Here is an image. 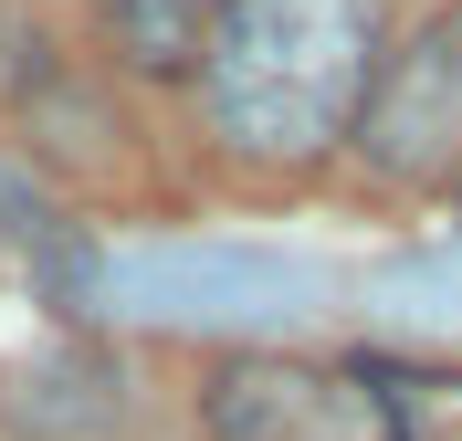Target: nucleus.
<instances>
[{
    "instance_id": "obj_1",
    "label": "nucleus",
    "mask_w": 462,
    "mask_h": 441,
    "mask_svg": "<svg viewBox=\"0 0 462 441\" xmlns=\"http://www.w3.org/2000/svg\"><path fill=\"white\" fill-rule=\"evenodd\" d=\"M378 74V0H221L189 85L242 158H316L357 126Z\"/></svg>"
},
{
    "instance_id": "obj_2",
    "label": "nucleus",
    "mask_w": 462,
    "mask_h": 441,
    "mask_svg": "<svg viewBox=\"0 0 462 441\" xmlns=\"http://www.w3.org/2000/svg\"><path fill=\"white\" fill-rule=\"evenodd\" d=\"M346 137L378 179H452L462 169V0L431 11L410 42H378V74L357 95Z\"/></svg>"
},
{
    "instance_id": "obj_3",
    "label": "nucleus",
    "mask_w": 462,
    "mask_h": 441,
    "mask_svg": "<svg viewBox=\"0 0 462 441\" xmlns=\"http://www.w3.org/2000/svg\"><path fill=\"white\" fill-rule=\"evenodd\" d=\"M200 431L210 441H346V400L305 357H221L200 379Z\"/></svg>"
},
{
    "instance_id": "obj_4",
    "label": "nucleus",
    "mask_w": 462,
    "mask_h": 441,
    "mask_svg": "<svg viewBox=\"0 0 462 441\" xmlns=\"http://www.w3.org/2000/svg\"><path fill=\"white\" fill-rule=\"evenodd\" d=\"M0 420L22 441H106L126 420V379H116V357L85 347V336H63V347L22 357L11 389H0Z\"/></svg>"
},
{
    "instance_id": "obj_5",
    "label": "nucleus",
    "mask_w": 462,
    "mask_h": 441,
    "mask_svg": "<svg viewBox=\"0 0 462 441\" xmlns=\"http://www.w3.org/2000/svg\"><path fill=\"white\" fill-rule=\"evenodd\" d=\"M210 11L221 0H106V42L126 74H158V85H189L210 53Z\"/></svg>"
}]
</instances>
